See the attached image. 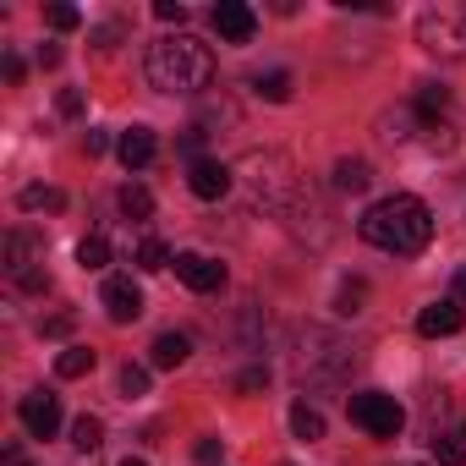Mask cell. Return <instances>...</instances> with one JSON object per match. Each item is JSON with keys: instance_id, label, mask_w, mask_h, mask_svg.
<instances>
[{"instance_id": "obj_9", "label": "cell", "mask_w": 466, "mask_h": 466, "mask_svg": "<svg viewBox=\"0 0 466 466\" xmlns=\"http://www.w3.org/2000/svg\"><path fill=\"white\" fill-rule=\"evenodd\" d=\"M99 302H105L110 324H137L143 319V291L132 286V275H110L105 291H99Z\"/></svg>"}, {"instance_id": "obj_31", "label": "cell", "mask_w": 466, "mask_h": 466, "mask_svg": "<svg viewBox=\"0 0 466 466\" xmlns=\"http://www.w3.org/2000/svg\"><path fill=\"white\" fill-rule=\"evenodd\" d=\"M154 17H159V23H176V28H181V23H187V6H181V0H159V6H154Z\"/></svg>"}, {"instance_id": "obj_6", "label": "cell", "mask_w": 466, "mask_h": 466, "mask_svg": "<svg viewBox=\"0 0 466 466\" xmlns=\"http://www.w3.org/2000/svg\"><path fill=\"white\" fill-rule=\"evenodd\" d=\"M346 362H351V351L340 340H329L324 329H308L302 335V351H297V373L302 379H340Z\"/></svg>"}, {"instance_id": "obj_15", "label": "cell", "mask_w": 466, "mask_h": 466, "mask_svg": "<svg viewBox=\"0 0 466 466\" xmlns=\"http://www.w3.org/2000/svg\"><path fill=\"white\" fill-rule=\"evenodd\" d=\"M187 351H192V340H187V335H176V329H165V335L148 346V368H181V362H187Z\"/></svg>"}, {"instance_id": "obj_29", "label": "cell", "mask_w": 466, "mask_h": 466, "mask_svg": "<svg viewBox=\"0 0 466 466\" xmlns=\"http://www.w3.org/2000/svg\"><path fill=\"white\" fill-rule=\"evenodd\" d=\"M45 17H50V28H61V34H72V28L83 23V12H77V6H50Z\"/></svg>"}, {"instance_id": "obj_18", "label": "cell", "mask_w": 466, "mask_h": 466, "mask_svg": "<svg viewBox=\"0 0 466 466\" xmlns=\"http://www.w3.org/2000/svg\"><path fill=\"white\" fill-rule=\"evenodd\" d=\"M116 203H121V214H127V219H148V214H154V192H148V187H137V181H127Z\"/></svg>"}, {"instance_id": "obj_28", "label": "cell", "mask_w": 466, "mask_h": 466, "mask_svg": "<svg viewBox=\"0 0 466 466\" xmlns=\"http://www.w3.org/2000/svg\"><path fill=\"white\" fill-rule=\"evenodd\" d=\"M121 395H127V400L148 395V368H132V362H127V368H121Z\"/></svg>"}, {"instance_id": "obj_20", "label": "cell", "mask_w": 466, "mask_h": 466, "mask_svg": "<svg viewBox=\"0 0 466 466\" xmlns=\"http://www.w3.org/2000/svg\"><path fill=\"white\" fill-rule=\"evenodd\" d=\"M291 433L313 444V439H324V417H319V411H313L308 400H297V406H291Z\"/></svg>"}, {"instance_id": "obj_26", "label": "cell", "mask_w": 466, "mask_h": 466, "mask_svg": "<svg viewBox=\"0 0 466 466\" xmlns=\"http://www.w3.org/2000/svg\"><path fill=\"white\" fill-rule=\"evenodd\" d=\"M417 110H422V116H444V110H450V88H439V83H422V94H417Z\"/></svg>"}, {"instance_id": "obj_34", "label": "cell", "mask_w": 466, "mask_h": 466, "mask_svg": "<svg viewBox=\"0 0 466 466\" xmlns=\"http://www.w3.org/2000/svg\"><path fill=\"white\" fill-rule=\"evenodd\" d=\"M192 455H198L203 466H214V461H219V439H198V450H192Z\"/></svg>"}, {"instance_id": "obj_3", "label": "cell", "mask_w": 466, "mask_h": 466, "mask_svg": "<svg viewBox=\"0 0 466 466\" xmlns=\"http://www.w3.org/2000/svg\"><path fill=\"white\" fill-rule=\"evenodd\" d=\"M417 45L439 61H461L466 56V6H428L417 17Z\"/></svg>"}, {"instance_id": "obj_36", "label": "cell", "mask_w": 466, "mask_h": 466, "mask_svg": "<svg viewBox=\"0 0 466 466\" xmlns=\"http://www.w3.org/2000/svg\"><path fill=\"white\" fill-rule=\"evenodd\" d=\"M66 329H72V319H66V313H56V319L45 324V335H66Z\"/></svg>"}, {"instance_id": "obj_37", "label": "cell", "mask_w": 466, "mask_h": 466, "mask_svg": "<svg viewBox=\"0 0 466 466\" xmlns=\"http://www.w3.org/2000/svg\"><path fill=\"white\" fill-rule=\"evenodd\" d=\"M455 297H466V269H461V275H455Z\"/></svg>"}, {"instance_id": "obj_27", "label": "cell", "mask_w": 466, "mask_h": 466, "mask_svg": "<svg viewBox=\"0 0 466 466\" xmlns=\"http://www.w3.org/2000/svg\"><path fill=\"white\" fill-rule=\"evenodd\" d=\"M17 203H23V208H66V192H56V187H28Z\"/></svg>"}, {"instance_id": "obj_8", "label": "cell", "mask_w": 466, "mask_h": 466, "mask_svg": "<svg viewBox=\"0 0 466 466\" xmlns=\"http://www.w3.org/2000/svg\"><path fill=\"white\" fill-rule=\"evenodd\" d=\"M214 34H219L225 45H253V34H258V12L242 6V0H219V6H214Z\"/></svg>"}, {"instance_id": "obj_33", "label": "cell", "mask_w": 466, "mask_h": 466, "mask_svg": "<svg viewBox=\"0 0 466 466\" xmlns=\"http://www.w3.org/2000/svg\"><path fill=\"white\" fill-rule=\"evenodd\" d=\"M110 148V132H99V127H88V137H83V154L94 159V154H105Z\"/></svg>"}, {"instance_id": "obj_22", "label": "cell", "mask_w": 466, "mask_h": 466, "mask_svg": "<svg viewBox=\"0 0 466 466\" xmlns=\"http://www.w3.org/2000/svg\"><path fill=\"white\" fill-rule=\"evenodd\" d=\"M253 88H258V99H269V105H286V99H291V72H264Z\"/></svg>"}, {"instance_id": "obj_21", "label": "cell", "mask_w": 466, "mask_h": 466, "mask_svg": "<svg viewBox=\"0 0 466 466\" xmlns=\"http://www.w3.org/2000/svg\"><path fill=\"white\" fill-rule=\"evenodd\" d=\"M165 264H176V258H170V248H165L159 237H143V242H137V269H148V275H159Z\"/></svg>"}, {"instance_id": "obj_16", "label": "cell", "mask_w": 466, "mask_h": 466, "mask_svg": "<svg viewBox=\"0 0 466 466\" xmlns=\"http://www.w3.org/2000/svg\"><path fill=\"white\" fill-rule=\"evenodd\" d=\"M368 181H373V165L368 159H340L335 165V187L340 192H368Z\"/></svg>"}, {"instance_id": "obj_5", "label": "cell", "mask_w": 466, "mask_h": 466, "mask_svg": "<svg viewBox=\"0 0 466 466\" xmlns=\"http://www.w3.org/2000/svg\"><path fill=\"white\" fill-rule=\"evenodd\" d=\"M346 417H351L362 433H373V439H395V433L406 428L400 400L384 395V390H357V395H346Z\"/></svg>"}, {"instance_id": "obj_2", "label": "cell", "mask_w": 466, "mask_h": 466, "mask_svg": "<svg viewBox=\"0 0 466 466\" xmlns=\"http://www.w3.org/2000/svg\"><path fill=\"white\" fill-rule=\"evenodd\" d=\"M148 83L159 94L192 99V94H203L214 83V50L203 39H192V34H165V39L148 45Z\"/></svg>"}, {"instance_id": "obj_11", "label": "cell", "mask_w": 466, "mask_h": 466, "mask_svg": "<svg viewBox=\"0 0 466 466\" xmlns=\"http://www.w3.org/2000/svg\"><path fill=\"white\" fill-rule=\"evenodd\" d=\"M187 187H192V198L214 203V198H225V192H230V165H219V159H192Z\"/></svg>"}, {"instance_id": "obj_4", "label": "cell", "mask_w": 466, "mask_h": 466, "mask_svg": "<svg viewBox=\"0 0 466 466\" xmlns=\"http://www.w3.org/2000/svg\"><path fill=\"white\" fill-rule=\"evenodd\" d=\"M6 275H12V286L17 291H28V297H39L45 286H50V275H45V242L34 237V230H6Z\"/></svg>"}, {"instance_id": "obj_25", "label": "cell", "mask_w": 466, "mask_h": 466, "mask_svg": "<svg viewBox=\"0 0 466 466\" xmlns=\"http://www.w3.org/2000/svg\"><path fill=\"white\" fill-rule=\"evenodd\" d=\"M433 461H439V466H466V444H461L455 433H439V439H433Z\"/></svg>"}, {"instance_id": "obj_23", "label": "cell", "mask_w": 466, "mask_h": 466, "mask_svg": "<svg viewBox=\"0 0 466 466\" xmlns=\"http://www.w3.org/2000/svg\"><path fill=\"white\" fill-rule=\"evenodd\" d=\"M77 264H83V269H105V264H110V242H105V237H83V242H77Z\"/></svg>"}, {"instance_id": "obj_35", "label": "cell", "mask_w": 466, "mask_h": 466, "mask_svg": "<svg viewBox=\"0 0 466 466\" xmlns=\"http://www.w3.org/2000/svg\"><path fill=\"white\" fill-rule=\"evenodd\" d=\"M39 66H61V45H39Z\"/></svg>"}, {"instance_id": "obj_1", "label": "cell", "mask_w": 466, "mask_h": 466, "mask_svg": "<svg viewBox=\"0 0 466 466\" xmlns=\"http://www.w3.org/2000/svg\"><path fill=\"white\" fill-rule=\"evenodd\" d=\"M357 230H362V242H373L379 253L417 258V253L433 242V214H428L422 198H411V192H390V198H379V203L357 219Z\"/></svg>"}, {"instance_id": "obj_17", "label": "cell", "mask_w": 466, "mask_h": 466, "mask_svg": "<svg viewBox=\"0 0 466 466\" xmlns=\"http://www.w3.org/2000/svg\"><path fill=\"white\" fill-rule=\"evenodd\" d=\"M99 444H105V422H99V417H88V411H83V417H77V422H72V450H77V455H94V450H99Z\"/></svg>"}, {"instance_id": "obj_38", "label": "cell", "mask_w": 466, "mask_h": 466, "mask_svg": "<svg viewBox=\"0 0 466 466\" xmlns=\"http://www.w3.org/2000/svg\"><path fill=\"white\" fill-rule=\"evenodd\" d=\"M121 466H148V461H143V455H127V461H121Z\"/></svg>"}, {"instance_id": "obj_12", "label": "cell", "mask_w": 466, "mask_h": 466, "mask_svg": "<svg viewBox=\"0 0 466 466\" xmlns=\"http://www.w3.org/2000/svg\"><path fill=\"white\" fill-rule=\"evenodd\" d=\"M176 275L192 286V291H219L225 286V264L203 258V253H176Z\"/></svg>"}, {"instance_id": "obj_7", "label": "cell", "mask_w": 466, "mask_h": 466, "mask_svg": "<svg viewBox=\"0 0 466 466\" xmlns=\"http://www.w3.org/2000/svg\"><path fill=\"white\" fill-rule=\"evenodd\" d=\"M248 170H253V192H258V203H269V208H286V198L297 192V181H291V165H286L280 154H253V159H248Z\"/></svg>"}, {"instance_id": "obj_32", "label": "cell", "mask_w": 466, "mask_h": 466, "mask_svg": "<svg viewBox=\"0 0 466 466\" xmlns=\"http://www.w3.org/2000/svg\"><path fill=\"white\" fill-rule=\"evenodd\" d=\"M56 110H61V116H83V94H77V88H61Z\"/></svg>"}, {"instance_id": "obj_10", "label": "cell", "mask_w": 466, "mask_h": 466, "mask_svg": "<svg viewBox=\"0 0 466 466\" xmlns=\"http://www.w3.org/2000/svg\"><path fill=\"white\" fill-rule=\"evenodd\" d=\"M17 417H23V428H28L34 439H56V428H61V400H56L50 390H34V395L17 400Z\"/></svg>"}, {"instance_id": "obj_19", "label": "cell", "mask_w": 466, "mask_h": 466, "mask_svg": "<svg viewBox=\"0 0 466 466\" xmlns=\"http://www.w3.org/2000/svg\"><path fill=\"white\" fill-rule=\"evenodd\" d=\"M56 373H61V379H83V373H94V351H88V346H66V351L56 357Z\"/></svg>"}, {"instance_id": "obj_13", "label": "cell", "mask_w": 466, "mask_h": 466, "mask_svg": "<svg viewBox=\"0 0 466 466\" xmlns=\"http://www.w3.org/2000/svg\"><path fill=\"white\" fill-rule=\"evenodd\" d=\"M116 154H121V165H127V170H143V165H154L159 143H154V132H148V127H127V132L116 137Z\"/></svg>"}, {"instance_id": "obj_14", "label": "cell", "mask_w": 466, "mask_h": 466, "mask_svg": "<svg viewBox=\"0 0 466 466\" xmlns=\"http://www.w3.org/2000/svg\"><path fill=\"white\" fill-rule=\"evenodd\" d=\"M461 324H466V313H461L455 302H433V308H422V313H417V335H428V340L455 335Z\"/></svg>"}, {"instance_id": "obj_24", "label": "cell", "mask_w": 466, "mask_h": 466, "mask_svg": "<svg viewBox=\"0 0 466 466\" xmlns=\"http://www.w3.org/2000/svg\"><path fill=\"white\" fill-rule=\"evenodd\" d=\"M362 302H368V286H362V280H351V286H340L335 313H340V319H357V313H362Z\"/></svg>"}, {"instance_id": "obj_30", "label": "cell", "mask_w": 466, "mask_h": 466, "mask_svg": "<svg viewBox=\"0 0 466 466\" xmlns=\"http://www.w3.org/2000/svg\"><path fill=\"white\" fill-rule=\"evenodd\" d=\"M237 390H242V395H258V390H269V368H264V362H258V368H248V373L237 379Z\"/></svg>"}]
</instances>
